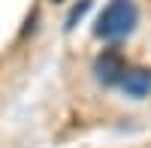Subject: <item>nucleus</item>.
I'll return each instance as SVG.
<instances>
[{
    "instance_id": "obj_4",
    "label": "nucleus",
    "mask_w": 151,
    "mask_h": 148,
    "mask_svg": "<svg viewBox=\"0 0 151 148\" xmlns=\"http://www.w3.org/2000/svg\"><path fill=\"white\" fill-rule=\"evenodd\" d=\"M88 9H91V0H79V3L73 6V12L67 15V30H73V27H76V21H79Z\"/></svg>"
},
{
    "instance_id": "obj_1",
    "label": "nucleus",
    "mask_w": 151,
    "mask_h": 148,
    "mask_svg": "<svg viewBox=\"0 0 151 148\" xmlns=\"http://www.w3.org/2000/svg\"><path fill=\"white\" fill-rule=\"evenodd\" d=\"M136 21H139V9L133 0H109L94 24V33L106 42H118L136 30Z\"/></svg>"
},
{
    "instance_id": "obj_3",
    "label": "nucleus",
    "mask_w": 151,
    "mask_h": 148,
    "mask_svg": "<svg viewBox=\"0 0 151 148\" xmlns=\"http://www.w3.org/2000/svg\"><path fill=\"white\" fill-rule=\"evenodd\" d=\"M94 73H97V79L103 82V85H118V82H121V76L127 73V64L121 60V55L106 52V55H100V57H97Z\"/></svg>"
},
{
    "instance_id": "obj_2",
    "label": "nucleus",
    "mask_w": 151,
    "mask_h": 148,
    "mask_svg": "<svg viewBox=\"0 0 151 148\" xmlns=\"http://www.w3.org/2000/svg\"><path fill=\"white\" fill-rule=\"evenodd\" d=\"M118 88L127 97H133V100L148 97L151 94V70H145V67H127V73H124L121 82H118Z\"/></svg>"
}]
</instances>
